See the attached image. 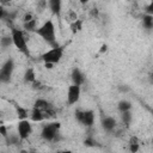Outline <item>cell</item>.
Masks as SVG:
<instances>
[{
	"instance_id": "obj_24",
	"label": "cell",
	"mask_w": 153,
	"mask_h": 153,
	"mask_svg": "<svg viewBox=\"0 0 153 153\" xmlns=\"http://www.w3.org/2000/svg\"><path fill=\"white\" fill-rule=\"evenodd\" d=\"M36 17L33 16V13H31V12H26L25 14H24V17H23V23H26V22H30V20H32V19H35Z\"/></svg>"
},
{
	"instance_id": "obj_11",
	"label": "cell",
	"mask_w": 153,
	"mask_h": 153,
	"mask_svg": "<svg viewBox=\"0 0 153 153\" xmlns=\"http://www.w3.org/2000/svg\"><path fill=\"white\" fill-rule=\"evenodd\" d=\"M48 7L53 14L60 17L62 11V0H48Z\"/></svg>"
},
{
	"instance_id": "obj_23",
	"label": "cell",
	"mask_w": 153,
	"mask_h": 153,
	"mask_svg": "<svg viewBox=\"0 0 153 153\" xmlns=\"http://www.w3.org/2000/svg\"><path fill=\"white\" fill-rule=\"evenodd\" d=\"M0 44H1V47H4V48H7V47H10L11 44H13V43H12V37H11V35H10V36H4V37H1Z\"/></svg>"
},
{
	"instance_id": "obj_27",
	"label": "cell",
	"mask_w": 153,
	"mask_h": 153,
	"mask_svg": "<svg viewBox=\"0 0 153 153\" xmlns=\"http://www.w3.org/2000/svg\"><path fill=\"white\" fill-rule=\"evenodd\" d=\"M31 85H32V88H35V90H41V88H43L42 82H41V81H37V79H36Z\"/></svg>"
},
{
	"instance_id": "obj_18",
	"label": "cell",
	"mask_w": 153,
	"mask_h": 153,
	"mask_svg": "<svg viewBox=\"0 0 153 153\" xmlns=\"http://www.w3.org/2000/svg\"><path fill=\"white\" fill-rule=\"evenodd\" d=\"M23 26H24V29H25L26 31H29V32L33 31V32H35V30L37 29V19L35 18V19H32V20H30V22L23 23Z\"/></svg>"
},
{
	"instance_id": "obj_8",
	"label": "cell",
	"mask_w": 153,
	"mask_h": 153,
	"mask_svg": "<svg viewBox=\"0 0 153 153\" xmlns=\"http://www.w3.org/2000/svg\"><path fill=\"white\" fill-rule=\"evenodd\" d=\"M80 93H81L80 86L72 84L68 87V91H67V104L68 105H73V104L78 103V100L80 98Z\"/></svg>"
},
{
	"instance_id": "obj_1",
	"label": "cell",
	"mask_w": 153,
	"mask_h": 153,
	"mask_svg": "<svg viewBox=\"0 0 153 153\" xmlns=\"http://www.w3.org/2000/svg\"><path fill=\"white\" fill-rule=\"evenodd\" d=\"M35 33L37 36H39L44 42H47L49 45L53 47H57L59 44L56 43V32H55V25L54 22L51 19H48L47 22H44L41 26H38L35 30Z\"/></svg>"
},
{
	"instance_id": "obj_17",
	"label": "cell",
	"mask_w": 153,
	"mask_h": 153,
	"mask_svg": "<svg viewBox=\"0 0 153 153\" xmlns=\"http://www.w3.org/2000/svg\"><path fill=\"white\" fill-rule=\"evenodd\" d=\"M142 24H143V26H145L146 29L151 30V29H152V26H153V16H152V14H149V13L145 14V16H143V18H142Z\"/></svg>"
},
{
	"instance_id": "obj_31",
	"label": "cell",
	"mask_w": 153,
	"mask_h": 153,
	"mask_svg": "<svg viewBox=\"0 0 153 153\" xmlns=\"http://www.w3.org/2000/svg\"><path fill=\"white\" fill-rule=\"evenodd\" d=\"M79 1H80L81 4H87V2H88V0H79Z\"/></svg>"
},
{
	"instance_id": "obj_4",
	"label": "cell",
	"mask_w": 153,
	"mask_h": 153,
	"mask_svg": "<svg viewBox=\"0 0 153 153\" xmlns=\"http://www.w3.org/2000/svg\"><path fill=\"white\" fill-rule=\"evenodd\" d=\"M62 55H63V47L57 45V47H53L51 49L43 53L41 55V60L43 62H49V63L55 65V63L60 62V60L62 59Z\"/></svg>"
},
{
	"instance_id": "obj_10",
	"label": "cell",
	"mask_w": 153,
	"mask_h": 153,
	"mask_svg": "<svg viewBox=\"0 0 153 153\" xmlns=\"http://www.w3.org/2000/svg\"><path fill=\"white\" fill-rule=\"evenodd\" d=\"M71 79L73 81L74 85H79L81 86L84 82H85V75L82 74V72L79 69V68H73L72 71V74H71Z\"/></svg>"
},
{
	"instance_id": "obj_16",
	"label": "cell",
	"mask_w": 153,
	"mask_h": 153,
	"mask_svg": "<svg viewBox=\"0 0 153 153\" xmlns=\"http://www.w3.org/2000/svg\"><path fill=\"white\" fill-rule=\"evenodd\" d=\"M139 147H140V142H139L137 137L136 136H131L130 140H129V151L135 153V152L139 151Z\"/></svg>"
},
{
	"instance_id": "obj_2",
	"label": "cell",
	"mask_w": 153,
	"mask_h": 153,
	"mask_svg": "<svg viewBox=\"0 0 153 153\" xmlns=\"http://www.w3.org/2000/svg\"><path fill=\"white\" fill-rule=\"evenodd\" d=\"M11 37H12L13 45L25 56H30V50H29V47L26 43V37H25L24 32L20 29L12 27L11 29Z\"/></svg>"
},
{
	"instance_id": "obj_25",
	"label": "cell",
	"mask_w": 153,
	"mask_h": 153,
	"mask_svg": "<svg viewBox=\"0 0 153 153\" xmlns=\"http://www.w3.org/2000/svg\"><path fill=\"white\" fill-rule=\"evenodd\" d=\"M47 6H48V0H38V5H37V7L39 8V11L45 10Z\"/></svg>"
},
{
	"instance_id": "obj_7",
	"label": "cell",
	"mask_w": 153,
	"mask_h": 153,
	"mask_svg": "<svg viewBox=\"0 0 153 153\" xmlns=\"http://www.w3.org/2000/svg\"><path fill=\"white\" fill-rule=\"evenodd\" d=\"M13 69H14V62L12 59H8L4 62V65L0 68V82H8L12 78L13 74Z\"/></svg>"
},
{
	"instance_id": "obj_3",
	"label": "cell",
	"mask_w": 153,
	"mask_h": 153,
	"mask_svg": "<svg viewBox=\"0 0 153 153\" xmlns=\"http://www.w3.org/2000/svg\"><path fill=\"white\" fill-rule=\"evenodd\" d=\"M60 123L59 122H50L47 123L42 127V131H41V136L42 139H44L45 141H56L57 140V135H59V129H60Z\"/></svg>"
},
{
	"instance_id": "obj_22",
	"label": "cell",
	"mask_w": 153,
	"mask_h": 153,
	"mask_svg": "<svg viewBox=\"0 0 153 153\" xmlns=\"http://www.w3.org/2000/svg\"><path fill=\"white\" fill-rule=\"evenodd\" d=\"M121 117H122V122L126 124V126H129L130 121H131V114H130V110H127V111H122L121 112Z\"/></svg>"
},
{
	"instance_id": "obj_28",
	"label": "cell",
	"mask_w": 153,
	"mask_h": 153,
	"mask_svg": "<svg viewBox=\"0 0 153 153\" xmlns=\"http://www.w3.org/2000/svg\"><path fill=\"white\" fill-rule=\"evenodd\" d=\"M5 8H4V6L2 5H0V22L2 20V18H4V14H5Z\"/></svg>"
},
{
	"instance_id": "obj_6",
	"label": "cell",
	"mask_w": 153,
	"mask_h": 153,
	"mask_svg": "<svg viewBox=\"0 0 153 153\" xmlns=\"http://www.w3.org/2000/svg\"><path fill=\"white\" fill-rule=\"evenodd\" d=\"M32 133V124L31 122L25 118V120H19L18 124H17V134L20 139V142L22 141H25L29 139V136L31 135Z\"/></svg>"
},
{
	"instance_id": "obj_30",
	"label": "cell",
	"mask_w": 153,
	"mask_h": 153,
	"mask_svg": "<svg viewBox=\"0 0 153 153\" xmlns=\"http://www.w3.org/2000/svg\"><path fill=\"white\" fill-rule=\"evenodd\" d=\"M104 50H106V45H105V44H103V45H102V49H100V51L103 53Z\"/></svg>"
},
{
	"instance_id": "obj_19",
	"label": "cell",
	"mask_w": 153,
	"mask_h": 153,
	"mask_svg": "<svg viewBox=\"0 0 153 153\" xmlns=\"http://www.w3.org/2000/svg\"><path fill=\"white\" fill-rule=\"evenodd\" d=\"M69 26H71L72 32L73 33H76V32L81 31V29H82V20L81 19H76L75 22H73L72 24H69Z\"/></svg>"
},
{
	"instance_id": "obj_14",
	"label": "cell",
	"mask_w": 153,
	"mask_h": 153,
	"mask_svg": "<svg viewBox=\"0 0 153 153\" xmlns=\"http://www.w3.org/2000/svg\"><path fill=\"white\" fill-rule=\"evenodd\" d=\"M35 80H36V74L33 68H27L24 73V81L27 84H32Z\"/></svg>"
},
{
	"instance_id": "obj_13",
	"label": "cell",
	"mask_w": 153,
	"mask_h": 153,
	"mask_svg": "<svg viewBox=\"0 0 153 153\" xmlns=\"http://www.w3.org/2000/svg\"><path fill=\"white\" fill-rule=\"evenodd\" d=\"M33 108H36V109H38V110L44 111V110H47V109L51 108V104H50L48 100L39 98V99H37V100L33 103Z\"/></svg>"
},
{
	"instance_id": "obj_12",
	"label": "cell",
	"mask_w": 153,
	"mask_h": 153,
	"mask_svg": "<svg viewBox=\"0 0 153 153\" xmlns=\"http://www.w3.org/2000/svg\"><path fill=\"white\" fill-rule=\"evenodd\" d=\"M29 118H30L31 121H33V122H42V121L45 120L43 111H41V110L36 109V108H32L31 112L29 114Z\"/></svg>"
},
{
	"instance_id": "obj_15",
	"label": "cell",
	"mask_w": 153,
	"mask_h": 153,
	"mask_svg": "<svg viewBox=\"0 0 153 153\" xmlns=\"http://www.w3.org/2000/svg\"><path fill=\"white\" fill-rule=\"evenodd\" d=\"M14 108H16V112H17V116H18L19 120H25V118L29 117L30 111L27 109H25L20 105H14Z\"/></svg>"
},
{
	"instance_id": "obj_29",
	"label": "cell",
	"mask_w": 153,
	"mask_h": 153,
	"mask_svg": "<svg viewBox=\"0 0 153 153\" xmlns=\"http://www.w3.org/2000/svg\"><path fill=\"white\" fill-rule=\"evenodd\" d=\"M12 0H0V2L2 4V5H7V4H10Z\"/></svg>"
},
{
	"instance_id": "obj_20",
	"label": "cell",
	"mask_w": 153,
	"mask_h": 153,
	"mask_svg": "<svg viewBox=\"0 0 153 153\" xmlns=\"http://www.w3.org/2000/svg\"><path fill=\"white\" fill-rule=\"evenodd\" d=\"M117 109H118L121 112H122V111L130 110V109H131V103L128 102V100H126V99H123V100L118 102V104H117Z\"/></svg>"
},
{
	"instance_id": "obj_5",
	"label": "cell",
	"mask_w": 153,
	"mask_h": 153,
	"mask_svg": "<svg viewBox=\"0 0 153 153\" xmlns=\"http://www.w3.org/2000/svg\"><path fill=\"white\" fill-rule=\"evenodd\" d=\"M75 118L82 126L92 127L94 123V111L93 110H76Z\"/></svg>"
},
{
	"instance_id": "obj_26",
	"label": "cell",
	"mask_w": 153,
	"mask_h": 153,
	"mask_svg": "<svg viewBox=\"0 0 153 153\" xmlns=\"http://www.w3.org/2000/svg\"><path fill=\"white\" fill-rule=\"evenodd\" d=\"M0 134H1V136H4L5 139L7 137L8 133H7V127H6V126H4V124L0 126Z\"/></svg>"
},
{
	"instance_id": "obj_21",
	"label": "cell",
	"mask_w": 153,
	"mask_h": 153,
	"mask_svg": "<svg viewBox=\"0 0 153 153\" xmlns=\"http://www.w3.org/2000/svg\"><path fill=\"white\" fill-rule=\"evenodd\" d=\"M76 19H79V17H78L76 12H74L73 10L67 11V13H66V22H67L68 24H72V23H73V22H75Z\"/></svg>"
},
{
	"instance_id": "obj_9",
	"label": "cell",
	"mask_w": 153,
	"mask_h": 153,
	"mask_svg": "<svg viewBox=\"0 0 153 153\" xmlns=\"http://www.w3.org/2000/svg\"><path fill=\"white\" fill-rule=\"evenodd\" d=\"M102 127H103V129H104L105 131L111 133V131H114L115 128L117 127V122H116V120H115L114 117L106 116V117H104L103 121H102Z\"/></svg>"
}]
</instances>
